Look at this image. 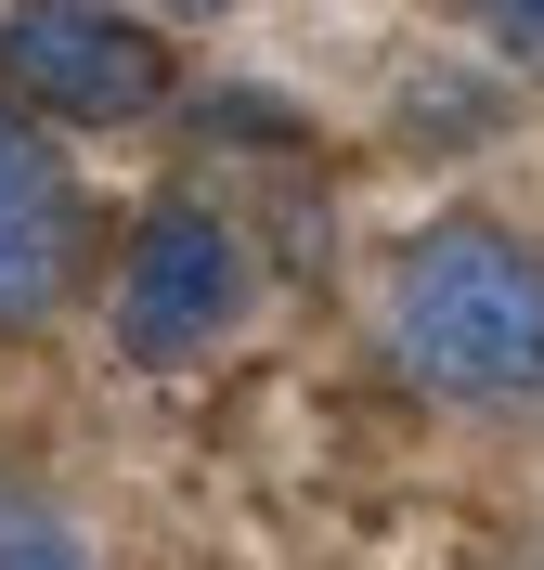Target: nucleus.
Returning a JSON list of instances; mask_svg holds the SVG:
<instances>
[{"label": "nucleus", "instance_id": "f03ea898", "mask_svg": "<svg viewBox=\"0 0 544 570\" xmlns=\"http://www.w3.org/2000/svg\"><path fill=\"white\" fill-rule=\"evenodd\" d=\"M0 105L66 117V130H130L169 105V39L130 13H91V0L0 13Z\"/></svg>", "mask_w": 544, "mask_h": 570}, {"label": "nucleus", "instance_id": "423d86ee", "mask_svg": "<svg viewBox=\"0 0 544 570\" xmlns=\"http://www.w3.org/2000/svg\"><path fill=\"white\" fill-rule=\"evenodd\" d=\"M479 39H493L506 66H532V78H544V0H493V13H479Z\"/></svg>", "mask_w": 544, "mask_h": 570}, {"label": "nucleus", "instance_id": "39448f33", "mask_svg": "<svg viewBox=\"0 0 544 570\" xmlns=\"http://www.w3.org/2000/svg\"><path fill=\"white\" fill-rule=\"evenodd\" d=\"M0 570H91L78 519L39 493V480H13V466H0Z\"/></svg>", "mask_w": 544, "mask_h": 570}, {"label": "nucleus", "instance_id": "20e7f679", "mask_svg": "<svg viewBox=\"0 0 544 570\" xmlns=\"http://www.w3.org/2000/svg\"><path fill=\"white\" fill-rule=\"evenodd\" d=\"M78 285V169L27 105H0V324H39Z\"/></svg>", "mask_w": 544, "mask_h": 570}, {"label": "nucleus", "instance_id": "7ed1b4c3", "mask_svg": "<svg viewBox=\"0 0 544 570\" xmlns=\"http://www.w3.org/2000/svg\"><path fill=\"white\" fill-rule=\"evenodd\" d=\"M247 312V247H234V220L208 208H156L117 259V351L130 363H195L220 324Z\"/></svg>", "mask_w": 544, "mask_h": 570}, {"label": "nucleus", "instance_id": "f257e3e1", "mask_svg": "<svg viewBox=\"0 0 544 570\" xmlns=\"http://www.w3.org/2000/svg\"><path fill=\"white\" fill-rule=\"evenodd\" d=\"M389 363L428 402H544V247L506 220H428L389 259Z\"/></svg>", "mask_w": 544, "mask_h": 570}]
</instances>
